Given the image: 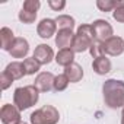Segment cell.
Listing matches in <instances>:
<instances>
[{"label":"cell","mask_w":124,"mask_h":124,"mask_svg":"<svg viewBox=\"0 0 124 124\" xmlns=\"http://www.w3.org/2000/svg\"><path fill=\"white\" fill-rule=\"evenodd\" d=\"M70 80L67 79V76L63 73V75H57L55 79H54V91L55 92H63L67 86H69Z\"/></svg>","instance_id":"obj_21"},{"label":"cell","mask_w":124,"mask_h":124,"mask_svg":"<svg viewBox=\"0 0 124 124\" xmlns=\"http://www.w3.org/2000/svg\"><path fill=\"white\" fill-rule=\"evenodd\" d=\"M39 6H41V3L38 2V0H25L22 9H25V10H28V12H34V13H37L38 9H39Z\"/></svg>","instance_id":"obj_23"},{"label":"cell","mask_w":124,"mask_h":124,"mask_svg":"<svg viewBox=\"0 0 124 124\" xmlns=\"http://www.w3.org/2000/svg\"><path fill=\"white\" fill-rule=\"evenodd\" d=\"M91 25H92L96 42L101 44V42H105L107 39H109L111 37H114V29H112L111 23L108 21H105V19H96Z\"/></svg>","instance_id":"obj_5"},{"label":"cell","mask_w":124,"mask_h":124,"mask_svg":"<svg viewBox=\"0 0 124 124\" xmlns=\"http://www.w3.org/2000/svg\"><path fill=\"white\" fill-rule=\"evenodd\" d=\"M55 63L58 66H63L64 69L70 64L75 63V51L72 48H63V50H58V53L55 54Z\"/></svg>","instance_id":"obj_14"},{"label":"cell","mask_w":124,"mask_h":124,"mask_svg":"<svg viewBox=\"0 0 124 124\" xmlns=\"http://www.w3.org/2000/svg\"><path fill=\"white\" fill-rule=\"evenodd\" d=\"M19 124H28V123H23V121H21V123H19Z\"/></svg>","instance_id":"obj_29"},{"label":"cell","mask_w":124,"mask_h":124,"mask_svg":"<svg viewBox=\"0 0 124 124\" xmlns=\"http://www.w3.org/2000/svg\"><path fill=\"white\" fill-rule=\"evenodd\" d=\"M57 31V23H55V19H50V18H45L42 19L38 26H37V32L38 35L42 38V39H48L51 38Z\"/></svg>","instance_id":"obj_10"},{"label":"cell","mask_w":124,"mask_h":124,"mask_svg":"<svg viewBox=\"0 0 124 124\" xmlns=\"http://www.w3.org/2000/svg\"><path fill=\"white\" fill-rule=\"evenodd\" d=\"M12 83H13V79L3 70L2 72V75H0V85H2V89L3 91H6L8 88H10L12 86Z\"/></svg>","instance_id":"obj_24"},{"label":"cell","mask_w":124,"mask_h":124,"mask_svg":"<svg viewBox=\"0 0 124 124\" xmlns=\"http://www.w3.org/2000/svg\"><path fill=\"white\" fill-rule=\"evenodd\" d=\"M75 39V34L72 29H58V32L55 34V45L63 50V48H72Z\"/></svg>","instance_id":"obj_12"},{"label":"cell","mask_w":124,"mask_h":124,"mask_svg":"<svg viewBox=\"0 0 124 124\" xmlns=\"http://www.w3.org/2000/svg\"><path fill=\"white\" fill-rule=\"evenodd\" d=\"M48 6L53 10L60 12V10H63L66 8V2H64V0H48Z\"/></svg>","instance_id":"obj_25"},{"label":"cell","mask_w":124,"mask_h":124,"mask_svg":"<svg viewBox=\"0 0 124 124\" xmlns=\"http://www.w3.org/2000/svg\"><path fill=\"white\" fill-rule=\"evenodd\" d=\"M112 18H114L117 22L124 23V6H121V8L115 9V10L112 12Z\"/></svg>","instance_id":"obj_27"},{"label":"cell","mask_w":124,"mask_h":124,"mask_svg":"<svg viewBox=\"0 0 124 124\" xmlns=\"http://www.w3.org/2000/svg\"><path fill=\"white\" fill-rule=\"evenodd\" d=\"M28 53H29V42L22 37H16L9 54L13 58H26Z\"/></svg>","instance_id":"obj_11"},{"label":"cell","mask_w":124,"mask_h":124,"mask_svg":"<svg viewBox=\"0 0 124 124\" xmlns=\"http://www.w3.org/2000/svg\"><path fill=\"white\" fill-rule=\"evenodd\" d=\"M121 6H124V0H98L96 2V8L101 12H114Z\"/></svg>","instance_id":"obj_18"},{"label":"cell","mask_w":124,"mask_h":124,"mask_svg":"<svg viewBox=\"0 0 124 124\" xmlns=\"http://www.w3.org/2000/svg\"><path fill=\"white\" fill-rule=\"evenodd\" d=\"M18 18H19V21H21L22 23L29 25V23H34V22H35V19H37V13H34V12H28V10H25V9H21Z\"/></svg>","instance_id":"obj_22"},{"label":"cell","mask_w":124,"mask_h":124,"mask_svg":"<svg viewBox=\"0 0 124 124\" xmlns=\"http://www.w3.org/2000/svg\"><path fill=\"white\" fill-rule=\"evenodd\" d=\"M55 23L58 29H73L75 28V19L70 15H58L55 18Z\"/></svg>","instance_id":"obj_19"},{"label":"cell","mask_w":124,"mask_h":124,"mask_svg":"<svg viewBox=\"0 0 124 124\" xmlns=\"http://www.w3.org/2000/svg\"><path fill=\"white\" fill-rule=\"evenodd\" d=\"M93 42H95V35H93L92 25L83 23L78 28V32L75 34L72 50L75 53H83V51H88Z\"/></svg>","instance_id":"obj_3"},{"label":"cell","mask_w":124,"mask_h":124,"mask_svg":"<svg viewBox=\"0 0 124 124\" xmlns=\"http://www.w3.org/2000/svg\"><path fill=\"white\" fill-rule=\"evenodd\" d=\"M38 98H39V91L34 85L21 86V88L15 89L13 105H16L19 111H25V109L34 107L38 102Z\"/></svg>","instance_id":"obj_2"},{"label":"cell","mask_w":124,"mask_h":124,"mask_svg":"<svg viewBox=\"0 0 124 124\" xmlns=\"http://www.w3.org/2000/svg\"><path fill=\"white\" fill-rule=\"evenodd\" d=\"M32 57L38 61L41 66L51 63L53 58H55L53 48H51L50 45H47V44H39V45H37L35 50H34V55H32Z\"/></svg>","instance_id":"obj_9"},{"label":"cell","mask_w":124,"mask_h":124,"mask_svg":"<svg viewBox=\"0 0 124 124\" xmlns=\"http://www.w3.org/2000/svg\"><path fill=\"white\" fill-rule=\"evenodd\" d=\"M5 72L13 79V80H19L22 79L23 76H26V72H25V67H23V63L22 61H12L9 63L5 69Z\"/></svg>","instance_id":"obj_15"},{"label":"cell","mask_w":124,"mask_h":124,"mask_svg":"<svg viewBox=\"0 0 124 124\" xmlns=\"http://www.w3.org/2000/svg\"><path fill=\"white\" fill-rule=\"evenodd\" d=\"M121 124H124V112H121Z\"/></svg>","instance_id":"obj_28"},{"label":"cell","mask_w":124,"mask_h":124,"mask_svg":"<svg viewBox=\"0 0 124 124\" xmlns=\"http://www.w3.org/2000/svg\"><path fill=\"white\" fill-rule=\"evenodd\" d=\"M104 102L108 108H124V82L117 79H108L102 85Z\"/></svg>","instance_id":"obj_1"},{"label":"cell","mask_w":124,"mask_h":124,"mask_svg":"<svg viewBox=\"0 0 124 124\" xmlns=\"http://www.w3.org/2000/svg\"><path fill=\"white\" fill-rule=\"evenodd\" d=\"M101 48H102L104 55H111V57L121 55L124 53V39L121 37L114 35L105 42H101Z\"/></svg>","instance_id":"obj_6"},{"label":"cell","mask_w":124,"mask_h":124,"mask_svg":"<svg viewBox=\"0 0 124 124\" xmlns=\"http://www.w3.org/2000/svg\"><path fill=\"white\" fill-rule=\"evenodd\" d=\"M22 63H23V67H25L26 75H35V73H38L39 69H41V64L38 63V61H37L34 57H31V58H25Z\"/></svg>","instance_id":"obj_20"},{"label":"cell","mask_w":124,"mask_h":124,"mask_svg":"<svg viewBox=\"0 0 124 124\" xmlns=\"http://www.w3.org/2000/svg\"><path fill=\"white\" fill-rule=\"evenodd\" d=\"M0 120L3 124H19L21 123V111L16 105L5 104L0 109Z\"/></svg>","instance_id":"obj_7"},{"label":"cell","mask_w":124,"mask_h":124,"mask_svg":"<svg viewBox=\"0 0 124 124\" xmlns=\"http://www.w3.org/2000/svg\"><path fill=\"white\" fill-rule=\"evenodd\" d=\"M60 120V112L53 105H44L39 109H35L29 115L31 124H57Z\"/></svg>","instance_id":"obj_4"},{"label":"cell","mask_w":124,"mask_h":124,"mask_svg":"<svg viewBox=\"0 0 124 124\" xmlns=\"http://www.w3.org/2000/svg\"><path fill=\"white\" fill-rule=\"evenodd\" d=\"M92 69H93V72H95L96 75L104 76V75L109 73L111 69H112L111 60H109L107 55H101V57H98V58H93V61H92Z\"/></svg>","instance_id":"obj_13"},{"label":"cell","mask_w":124,"mask_h":124,"mask_svg":"<svg viewBox=\"0 0 124 124\" xmlns=\"http://www.w3.org/2000/svg\"><path fill=\"white\" fill-rule=\"evenodd\" d=\"M15 34L10 28L8 26H3L2 29H0V47H2V50L5 51H10L13 42H15Z\"/></svg>","instance_id":"obj_16"},{"label":"cell","mask_w":124,"mask_h":124,"mask_svg":"<svg viewBox=\"0 0 124 124\" xmlns=\"http://www.w3.org/2000/svg\"><path fill=\"white\" fill-rule=\"evenodd\" d=\"M64 75L67 76V79L70 80V83H78L83 78V69H82L80 64L73 63V64H70V66H67L64 69Z\"/></svg>","instance_id":"obj_17"},{"label":"cell","mask_w":124,"mask_h":124,"mask_svg":"<svg viewBox=\"0 0 124 124\" xmlns=\"http://www.w3.org/2000/svg\"><path fill=\"white\" fill-rule=\"evenodd\" d=\"M89 53H91V55L93 57V58H98V57H101V55H104V53H102V48H101V44L99 42H93L92 44V47L89 48Z\"/></svg>","instance_id":"obj_26"},{"label":"cell","mask_w":124,"mask_h":124,"mask_svg":"<svg viewBox=\"0 0 124 124\" xmlns=\"http://www.w3.org/2000/svg\"><path fill=\"white\" fill-rule=\"evenodd\" d=\"M54 79H55V76H54L53 73H50V72H41V73H38V76L35 78L34 86H35L39 92H42V93L50 92L51 89H54Z\"/></svg>","instance_id":"obj_8"}]
</instances>
